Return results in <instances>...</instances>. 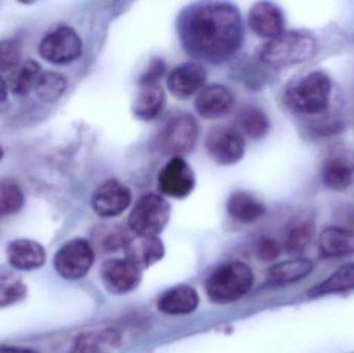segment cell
I'll return each instance as SVG.
<instances>
[{"label":"cell","mask_w":354,"mask_h":353,"mask_svg":"<svg viewBox=\"0 0 354 353\" xmlns=\"http://www.w3.org/2000/svg\"><path fill=\"white\" fill-rule=\"evenodd\" d=\"M171 205L161 195L147 193L135 203L129 216V228L135 236H158L169 223Z\"/></svg>","instance_id":"5"},{"label":"cell","mask_w":354,"mask_h":353,"mask_svg":"<svg viewBox=\"0 0 354 353\" xmlns=\"http://www.w3.org/2000/svg\"><path fill=\"white\" fill-rule=\"evenodd\" d=\"M68 79L64 75L54 70L43 72L35 87V93L44 103H55L66 93Z\"/></svg>","instance_id":"29"},{"label":"cell","mask_w":354,"mask_h":353,"mask_svg":"<svg viewBox=\"0 0 354 353\" xmlns=\"http://www.w3.org/2000/svg\"><path fill=\"white\" fill-rule=\"evenodd\" d=\"M176 32L187 55L210 64L234 57L245 41L241 12L226 1H198L185 6L177 16Z\"/></svg>","instance_id":"1"},{"label":"cell","mask_w":354,"mask_h":353,"mask_svg":"<svg viewBox=\"0 0 354 353\" xmlns=\"http://www.w3.org/2000/svg\"><path fill=\"white\" fill-rule=\"evenodd\" d=\"M22 189L10 180H0V218L16 215L24 207Z\"/></svg>","instance_id":"30"},{"label":"cell","mask_w":354,"mask_h":353,"mask_svg":"<svg viewBox=\"0 0 354 353\" xmlns=\"http://www.w3.org/2000/svg\"><path fill=\"white\" fill-rule=\"evenodd\" d=\"M354 290V263H347L308 292L312 298Z\"/></svg>","instance_id":"26"},{"label":"cell","mask_w":354,"mask_h":353,"mask_svg":"<svg viewBox=\"0 0 354 353\" xmlns=\"http://www.w3.org/2000/svg\"><path fill=\"white\" fill-rule=\"evenodd\" d=\"M317 51V39L305 30H288L262 46L259 58L272 68H287L308 61Z\"/></svg>","instance_id":"3"},{"label":"cell","mask_w":354,"mask_h":353,"mask_svg":"<svg viewBox=\"0 0 354 353\" xmlns=\"http://www.w3.org/2000/svg\"><path fill=\"white\" fill-rule=\"evenodd\" d=\"M167 75L168 66L166 60L160 56H153L141 73L137 83L138 85L160 84L162 79Z\"/></svg>","instance_id":"34"},{"label":"cell","mask_w":354,"mask_h":353,"mask_svg":"<svg viewBox=\"0 0 354 353\" xmlns=\"http://www.w3.org/2000/svg\"><path fill=\"white\" fill-rule=\"evenodd\" d=\"M39 62L28 59L15 68L8 80V89L14 95H27L35 90V84L41 74Z\"/></svg>","instance_id":"28"},{"label":"cell","mask_w":354,"mask_h":353,"mask_svg":"<svg viewBox=\"0 0 354 353\" xmlns=\"http://www.w3.org/2000/svg\"><path fill=\"white\" fill-rule=\"evenodd\" d=\"M83 52V41L70 26H59L49 31L39 45V54L53 64H68L78 59Z\"/></svg>","instance_id":"8"},{"label":"cell","mask_w":354,"mask_h":353,"mask_svg":"<svg viewBox=\"0 0 354 353\" xmlns=\"http://www.w3.org/2000/svg\"><path fill=\"white\" fill-rule=\"evenodd\" d=\"M199 306V296L189 285H177L164 292L158 300L160 312L167 315H187Z\"/></svg>","instance_id":"22"},{"label":"cell","mask_w":354,"mask_h":353,"mask_svg":"<svg viewBox=\"0 0 354 353\" xmlns=\"http://www.w3.org/2000/svg\"><path fill=\"white\" fill-rule=\"evenodd\" d=\"M0 353H37L33 350L24 347H16V346H2L0 347Z\"/></svg>","instance_id":"37"},{"label":"cell","mask_w":354,"mask_h":353,"mask_svg":"<svg viewBox=\"0 0 354 353\" xmlns=\"http://www.w3.org/2000/svg\"><path fill=\"white\" fill-rule=\"evenodd\" d=\"M229 217L239 223L251 224L261 219L266 213V207L261 199L245 190H235L226 200Z\"/></svg>","instance_id":"19"},{"label":"cell","mask_w":354,"mask_h":353,"mask_svg":"<svg viewBox=\"0 0 354 353\" xmlns=\"http://www.w3.org/2000/svg\"><path fill=\"white\" fill-rule=\"evenodd\" d=\"M333 83L322 70L304 75L287 86L284 102L289 110L299 115H318L330 106Z\"/></svg>","instance_id":"2"},{"label":"cell","mask_w":354,"mask_h":353,"mask_svg":"<svg viewBox=\"0 0 354 353\" xmlns=\"http://www.w3.org/2000/svg\"><path fill=\"white\" fill-rule=\"evenodd\" d=\"M205 149L214 163L220 166H232L245 157V141L237 128L214 126L206 134Z\"/></svg>","instance_id":"7"},{"label":"cell","mask_w":354,"mask_h":353,"mask_svg":"<svg viewBox=\"0 0 354 353\" xmlns=\"http://www.w3.org/2000/svg\"><path fill=\"white\" fill-rule=\"evenodd\" d=\"M8 83L3 80L2 77H0V110L6 107L8 103Z\"/></svg>","instance_id":"36"},{"label":"cell","mask_w":354,"mask_h":353,"mask_svg":"<svg viewBox=\"0 0 354 353\" xmlns=\"http://www.w3.org/2000/svg\"><path fill=\"white\" fill-rule=\"evenodd\" d=\"M354 178V151L342 149L333 153L322 167L324 186L335 191L348 188Z\"/></svg>","instance_id":"16"},{"label":"cell","mask_w":354,"mask_h":353,"mask_svg":"<svg viewBox=\"0 0 354 353\" xmlns=\"http://www.w3.org/2000/svg\"><path fill=\"white\" fill-rule=\"evenodd\" d=\"M248 25L257 37L272 39L284 32L285 15L274 2H256L250 8Z\"/></svg>","instance_id":"15"},{"label":"cell","mask_w":354,"mask_h":353,"mask_svg":"<svg viewBox=\"0 0 354 353\" xmlns=\"http://www.w3.org/2000/svg\"><path fill=\"white\" fill-rule=\"evenodd\" d=\"M318 248L326 258L354 255V231L338 226L326 227L318 238Z\"/></svg>","instance_id":"21"},{"label":"cell","mask_w":354,"mask_h":353,"mask_svg":"<svg viewBox=\"0 0 354 353\" xmlns=\"http://www.w3.org/2000/svg\"><path fill=\"white\" fill-rule=\"evenodd\" d=\"M131 238L132 236H130L128 230L118 224L97 226L93 232V246L106 253L124 249Z\"/></svg>","instance_id":"27"},{"label":"cell","mask_w":354,"mask_h":353,"mask_svg":"<svg viewBox=\"0 0 354 353\" xmlns=\"http://www.w3.org/2000/svg\"><path fill=\"white\" fill-rule=\"evenodd\" d=\"M314 265L305 258H295L272 265L268 271V282L272 286L295 283L311 275Z\"/></svg>","instance_id":"24"},{"label":"cell","mask_w":354,"mask_h":353,"mask_svg":"<svg viewBox=\"0 0 354 353\" xmlns=\"http://www.w3.org/2000/svg\"><path fill=\"white\" fill-rule=\"evenodd\" d=\"M141 271L127 259H110L101 269V278L106 289L112 294H127L138 287Z\"/></svg>","instance_id":"14"},{"label":"cell","mask_w":354,"mask_h":353,"mask_svg":"<svg viewBox=\"0 0 354 353\" xmlns=\"http://www.w3.org/2000/svg\"><path fill=\"white\" fill-rule=\"evenodd\" d=\"M234 104V95L229 87L220 83H212L205 85L196 95L194 107L198 115L204 120H216L230 113Z\"/></svg>","instance_id":"13"},{"label":"cell","mask_w":354,"mask_h":353,"mask_svg":"<svg viewBox=\"0 0 354 353\" xmlns=\"http://www.w3.org/2000/svg\"><path fill=\"white\" fill-rule=\"evenodd\" d=\"M195 187V172L183 157L171 158L158 174V189L169 198L183 200L194 192Z\"/></svg>","instance_id":"11"},{"label":"cell","mask_w":354,"mask_h":353,"mask_svg":"<svg viewBox=\"0 0 354 353\" xmlns=\"http://www.w3.org/2000/svg\"><path fill=\"white\" fill-rule=\"evenodd\" d=\"M24 282L12 275L0 276V308L12 306L26 298Z\"/></svg>","instance_id":"32"},{"label":"cell","mask_w":354,"mask_h":353,"mask_svg":"<svg viewBox=\"0 0 354 353\" xmlns=\"http://www.w3.org/2000/svg\"><path fill=\"white\" fill-rule=\"evenodd\" d=\"M314 227L311 220L299 222L289 230L285 242V250L289 255L297 257L307 249L308 245L313 238Z\"/></svg>","instance_id":"31"},{"label":"cell","mask_w":354,"mask_h":353,"mask_svg":"<svg viewBox=\"0 0 354 353\" xmlns=\"http://www.w3.org/2000/svg\"><path fill=\"white\" fill-rule=\"evenodd\" d=\"M122 344V335L115 329L81 334L70 353H111Z\"/></svg>","instance_id":"23"},{"label":"cell","mask_w":354,"mask_h":353,"mask_svg":"<svg viewBox=\"0 0 354 353\" xmlns=\"http://www.w3.org/2000/svg\"><path fill=\"white\" fill-rule=\"evenodd\" d=\"M199 134V124L192 114H178L162 128L158 137V145L165 155L183 158L194 151Z\"/></svg>","instance_id":"6"},{"label":"cell","mask_w":354,"mask_h":353,"mask_svg":"<svg viewBox=\"0 0 354 353\" xmlns=\"http://www.w3.org/2000/svg\"><path fill=\"white\" fill-rule=\"evenodd\" d=\"M256 254H257L258 259L263 263H272L280 256V245L274 238L264 236L258 242Z\"/></svg>","instance_id":"35"},{"label":"cell","mask_w":354,"mask_h":353,"mask_svg":"<svg viewBox=\"0 0 354 353\" xmlns=\"http://www.w3.org/2000/svg\"><path fill=\"white\" fill-rule=\"evenodd\" d=\"M235 122L237 130L253 140H260L270 132V117L257 106L241 108L235 117Z\"/></svg>","instance_id":"25"},{"label":"cell","mask_w":354,"mask_h":353,"mask_svg":"<svg viewBox=\"0 0 354 353\" xmlns=\"http://www.w3.org/2000/svg\"><path fill=\"white\" fill-rule=\"evenodd\" d=\"M95 250L84 238L66 242L54 257V269L60 277L70 281L82 279L91 271Z\"/></svg>","instance_id":"9"},{"label":"cell","mask_w":354,"mask_h":353,"mask_svg":"<svg viewBox=\"0 0 354 353\" xmlns=\"http://www.w3.org/2000/svg\"><path fill=\"white\" fill-rule=\"evenodd\" d=\"M132 191L116 178H109L97 187L91 195V207L99 217H120L132 203Z\"/></svg>","instance_id":"10"},{"label":"cell","mask_w":354,"mask_h":353,"mask_svg":"<svg viewBox=\"0 0 354 353\" xmlns=\"http://www.w3.org/2000/svg\"><path fill=\"white\" fill-rule=\"evenodd\" d=\"M167 95L160 84L138 85L132 104V113L141 122H151L163 112Z\"/></svg>","instance_id":"20"},{"label":"cell","mask_w":354,"mask_h":353,"mask_svg":"<svg viewBox=\"0 0 354 353\" xmlns=\"http://www.w3.org/2000/svg\"><path fill=\"white\" fill-rule=\"evenodd\" d=\"M3 155H4L3 149H2L1 145H0V161H1L2 158H3Z\"/></svg>","instance_id":"38"},{"label":"cell","mask_w":354,"mask_h":353,"mask_svg":"<svg viewBox=\"0 0 354 353\" xmlns=\"http://www.w3.org/2000/svg\"><path fill=\"white\" fill-rule=\"evenodd\" d=\"M6 258L14 269L33 271L46 263V251L39 242L27 238L12 240L6 247Z\"/></svg>","instance_id":"18"},{"label":"cell","mask_w":354,"mask_h":353,"mask_svg":"<svg viewBox=\"0 0 354 353\" xmlns=\"http://www.w3.org/2000/svg\"><path fill=\"white\" fill-rule=\"evenodd\" d=\"M22 49L15 39L0 41V72H8L20 66Z\"/></svg>","instance_id":"33"},{"label":"cell","mask_w":354,"mask_h":353,"mask_svg":"<svg viewBox=\"0 0 354 353\" xmlns=\"http://www.w3.org/2000/svg\"><path fill=\"white\" fill-rule=\"evenodd\" d=\"M124 250L127 260L140 271L153 267L165 255V247L158 236H132Z\"/></svg>","instance_id":"17"},{"label":"cell","mask_w":354,"mask_h":353,"mask_svg":"<svg viewBox=\"0 0 354 353\" xmlns=\"http://www.w3.org/2000/svg\"><path fill=\"white\" fill-rule=\"evenodd\" d=\"M253 284L251 267L241 261H231L218 267L208 277L205 292L214 304H232L245 296Z\"/></svg>","instance_id":"4"},{"label":"cell","mask_w":354,"mask_h":353,"mask_svg":"<svg viewBox=\"0 0 354 353\" xmlns=\"http://www.w3.org/2000/svg\"><path fill=\"white\" fill-rule=\"evenodd\" d=\"M207 70L198 61H187L172 68L167 75L166 86L174 97L187 99L198 95L205 86Z\"/></svg>","instance_id":"12"}]
</instances>
